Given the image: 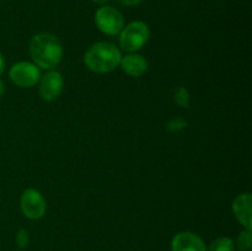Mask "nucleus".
<instances>
[{
  "mask_svg": "<svg viewBox=\"0 0 252 251\" xmlns=\"http://www.w3.org/2000/svg\"><path fill=\"white\" fill-rule=\"evenodd\" d=\"M16 244L20 249H25L29 244V233L25 229L19 230V233L16 234Z\"/></svg>",
  "mask_w": 252,
  "mask_h": 251,
  "instance_id": "nucleus-15",
  "label": "nucleus"
},
{
  "mask_svg": "<svg viewBox=\"0 0 252 251\" xmlns=\"http://www.w3.org/2000/svg\"><path fill=\"white\" fill-rule=\"evenodd\" d=\"M96 25L106 34H117L122 31L123 20L122 14L115 7L103 6L97 10L95 16Z\"/></svg>",
  "mask_w": 252,
  "mask_h": 251,
  "instance_id": "nucleus-5",
  "label": "nucleus"
},
{
  "mask_svg": "<svg viewBox=\"0 0 252 251\" xmlns=\"http://www.w3.org/2000/svg\"><path fill=\"white\" fill-rule=\"evenodd\" d=\"M30 54L37 65L43 69H52L61 62L63 49L54 34L43 32L32 37L30 42Z\"/></svg>",
  "mask_w": 252,
  "mask_h": 251,
  "instance_id": "nucleus-1",
  "label": "nucleus"
},
{
  "mask_svg": "<svg viewBox=\"0 0 252 251\" xmlns=\"http://www.w3.org/2000/svg\"><path fill=\"white\" fill-rule=\"evenodd\" d=\"M207 251H234V243L228 236L216 239Z\"/></svg>",
  "mask_w": 252,
  "mask_h": 251,
  "instance_id": "nucleus-11",
  "label": "nucleus"
},
{
  "mask_svg": "<svg viewBox=\"0 0 252 251\" xmlns=\"http://www.w3.org/2000/svg\"><path fill=\"white\" fill-rule=\"evenodd\" d=\"M175 102L181 107H189V94L185 86H180L175 94Z\"/></svg>",
  "mask_w": 252,
  "mask_h": 251,
  "instance_id": "nucleus-13",
  "label": "nucleus"
},
{
  "mask_svg": "<svg viewBox=\"0 0 252 251\" xmlns=\"http://www.w3.org/2000/svg\"><path fill=\"white\" fill-rule=\"evenodd\" d=\"M9 75L12 83L20 88H32L41 79V71L36 64L30 62H19L11 66Z\"/></svg>",
  "mask_w": 252,
  "mask_h": 251,
  "instance_id": "nucleus-4",
  "label": "nucleus"
},
{
  "mask_svg": "<svg viewBox=\"0 0 252 251\" xmlns=\"http://www.w3.org/2000/svg\"><path fill=\"white\" fill-rule=\"evenodd\" d=\"M63 90V78L58 71H49L39 79V95L44 101H54Z\"/></svg>",
  "mask_w": 252,
  "mask_h": 251,
  "instance_id": "nucleus-7",
  "label": "nucleus"
},
{
  "mask_svg": "<svg viewBox=\"0 0 252 251\" xmlns=\"http://www.w3.org/2000/svg\"><path fill=\"white\" fill-rule=\"evenodd\" d=\"M187 127V122L184 120V118H174V120L170 121L169 123H167L166 128L169 132L171 133H176V132H180V130H182L184 128Z\"/></svg>",
  "mask_w": 252,
  "mask_h": 251,
  "instance_id": "nucleus-14",
  "label": "nucleus"
},
{
  "mask_svg": "<svg viewBox=\"0 0 252 251\" xmlns=\"http://www.w3.org/2000/svg\"><path fill=\"white\" fill-rule=\"evenodd\" d=\"M120 65L126 74L133 78H138L147 71L148 62L139 54H127L121 59Z\"/></svg>",
  "mask_w": 252,
  "mask_h": 251,
  "instance_id": "nucleus-10",
  "label": "nucleus"
},
{
  "mask_svg": "<svg viewBox=\"0 0 252 251\" xmlns=\"http://www.w3.org/2000/svg\"><path fill=\"white\" fill-rule=\"evenodd\" d=\"M236 245L240 251H248L251 249L252 245V238H251V230L246 229L245 231H241L239 234L238 241H236Z\"/></svg>",
  "mask_w": 252,
  "mask_h": 251,
  "instance_id": "nucleus-12",
  "label": "nucleus"
},
{
  "mask_svg": "<svg viewBox=\"0 0 252 251\" xmlns=\"http://www.w3.org/2000/svg\"><path fill=\"white\" fill-rule=\"evenodd\" d=\"M21 211L27 218L38 219L46 212V201L38 191L29 188L21 196Z\"/></svg>",
  "mask_w": 252,
  "mask_h": 251,
  "instance_id": "nucleus-6",
  "label": "nucleus"
},
{
  "mask_svg": "<svg viewBox=\"0 0 252 251\" xmlns=\"http://www.w3.org/2000/svg\"><path fill=\"white\" fill-rule=\"evenodd\" d=\"M5 93V85H4V81L0 80V98L2 97V95H4Z\"/></svg>",
  "mask_w": 252,
  "mask_h": 251,
  "instance_id": "nucleus-18",
  "label": "nucleus"
},
{
  "mask_svg": "<svg viewBox=\"0 0 252 251\" xmlns=\"http://www.w3.org/2000/svg\"><path fill=\"white\" fill-rule=\"evenodd\" d=\"M4 69H5V61H4V57H2V54L0 53V75L4 73Z\"/></svg>",
  "mask_w": 252,
  "mask_h": 251,
  "instance_id": "nucleus-17",
  "label": "nucleus"
},
{
  "mask_svg": "<svg viewBox=\"0 0 252 251\" xmlns=\"http://www.w3.org/2000/svg\"><path fill=\"white\" fill-rule=\"evenodd\" d=\"M149 38V27L143 21L130 22L121 31L120 44L127 52H135L142 48Z\"/></svg>",
  "mask_w": 252,
  "mask_h": 251,
  "instance_id": "nucleus-3",
  "label": "nucleus"
},
{
  "mask_svg": "<svg viewBox=\"0 0 252 251\" xmlns=\"http://www.w3.org/2000/svg\"><path fill=\"white\" fill-rule=\"evenodd\" d=\"M172 251H207L204 241L198 235L189 231L180 233L172 239Z\"/></svg>",
  "mask_w": 252,
  "mask_h": 251,
  "instance_id": "nucleus-8",
  "label": "nucleus"
},
{
  "mask_svg": "<svg viewBox=\"0 0 252 251\" xmlns=\"http://www.w3.org/2000/svg\"><path fill=\"white\" fill-rule=\"evenodd\" d=\"M251 204L252 197L250 193L240 194L233 203L235 217L248 230H251Z\"/></svg>",
  "mask_w": 252,
  "mask_h": 251,
  "instance_id": "nucleus-9",
  "label": "nucleus"
},
{
  "mask_svg": "<svg viewBox=\"0 0 252 251\" xmlns=\"http://www.w3.org/2000/svg\"><path fill=\"white\" fill-rule=\"evenodd\" d=\"M122 59L121 51L112 43L98 42L93 44L86 51L84 62L91 71L95 73H108L120 65Z\"/></svg>",
  "mask_w": 252,
  "mask_h": 251,
  "instance_id": "nucleus-2",
  "label": "nucleus"
},
{
  "mask_svg": "<svg viewBox=\"0 0 252 251\" xmlns=\"http://www.w3.org/2000/svg\"><path fill=\"white\" fill-rule=\"evenodd\" d=\"M93 1H95L96 4H106V2H108L110 0H93Z\"/></svg>",
  "mask_w": 252,
  "mask_h": 251,
  "instance_id": "nucleus-19",
  "label": "nucleus"
},
{
  "mask_svg": "<svg viewBox=\"0 0 252 251\" xmlns=\"http://www.w3.org/2000/svg\"><path fill=\"white\" fill-rule=\"evenodd\" d=\"M118 1L123 5H127V6H134V5L140 4L143 0H118Z\"/></svg>",
  "mask_w": 252,
  "mask_h": 251,
  "instance_id": "nucleus-16",
  "label": "nucleus"
}]
</instances>
